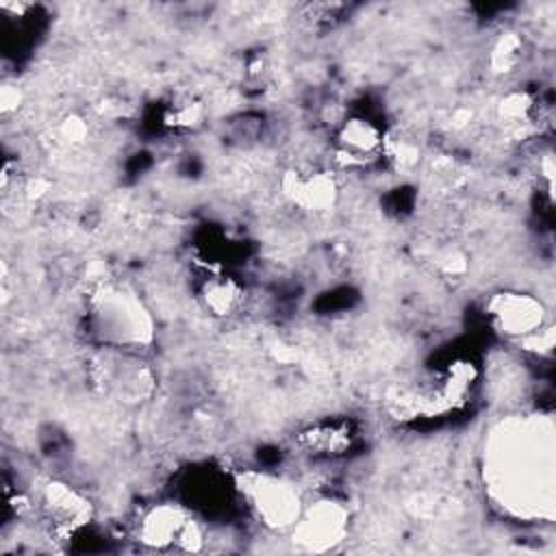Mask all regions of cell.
<instances>
[{
    "label": "cell",
    "mask_w": 556,
    "mask_h": 556,
    "mask_svg": "<svg viewBox=\"0 0 556 556\" xmlns=\"http://www.w3.org/2000/svg\"><path fill=\"white\" fill-rule=\"evenodd\" d=\"M89 319L96 337L117 352H139L154 337L152 317L139 295L128 287L106 285L91 298Z\"/></svg>",
    "instance_id": "cell-1"
},
{
    "label": "cell",
    "mask_w": 556,
    "mask_h": 556,
    "mask_svg": "<svg viewBox=\"0 0 556 556\" xmlns=\"http://www.w3.org/2000/svg\"><path fill=\"white\" fill-rule=\"evenodd\" d=\"M132 536L143 549L202 552L208 539L206 526L182 504L156 502L139 510Z\"/></svg>",
    "instance_id": "cell-2"
},
{
    "label": "cell",
    "mask_w": 556,
    "mask_h": 556,
    "mask_svg": "<svg viewBox=\"0 0 556 556\" xmlns=\"http://www.w3.org/2000/svg\"><path fill=\"white\" fill-rule=\"evenodd\" d=\"M254 513L271 530H291L302 515L304 502L293 482L269 471H243L235 484Z\"/></svg>",
    "instance_id": "cell-3"
},
{
    "label": "cell",
    "mask_w": 556,
    "mask_h": 556,
    "mask_svg": "<svg viewBox=\"0 0 556 556\" xmlns=\"http://www.w3.org/2000/svg\"><path fill=\"white\" fill-rule=\"evenodd\" d=\"M486 319L502 337L528 339L545 328V306L539 298L526 291H497L486 302Z\"/></svg>",
    "instance_id": "cell-4"
},
{
    "label": "cell",
    "mask_w": 556,
    "mask_h": 556,
    "mask_svg": "<svg viewBox=\"0 0 556 556\" xmlns=\"http://www.w3.org/2000/svg\"><path fill=\"white\" fill-rule=\"evenodd\" d=\"M348 519L350 515L343 502L332 497H319L308 506L304 504L302 515L291 528V534L293 541H298L304 549L326 552L345 539Z\"/></svg>",
    "instance_id": "cell-5"
},
{
    "label": "cell",
    "mask_w": 556,
    "mask_h": 556,
    "mask_svg": "<svg viewBox=\"0 0 556 556\" xmlns=\"http://www.w3.org/2000/svg\"><path fill=\"white\" fill-rule=\"evenodd\" d=\"M37 506L46 521L61 534H78L93 519L91 500L74 484L52 478L46 480L37 493Z\"/></svg>",
    "instance_id": "cell-6"
},
{
    "label": "cell",
    "mask_w": 556,
    "mask_h": 556,
    "mask_svg": "<svg viewBox=\"0 0 556 556\" xmlns=\"http://www.w3.org/2000/svg\"><path fill=\"white\" fill-rule=\"evenodd\" d=\"M384 152V132L367 115H348L334 130V154L345 167H365Z\"/></svg>",
    "instance_id": "cell-7"
},
{
    "label": "cell",
    "mask_w": 556,
    "mask_h": 556,
    "mask_svg": "<svg viewBox=\"0 0 556 556\" xmlns=\"http://www.w3.org/2000/svg\"><path fill=\"white\" fill-rule=\"evenodd\" d=\"M282 193L300 208L321 213L334 206L339 187L330 172L291 169L282 178Z\"/></svg>",
    "instance_id": "cell-8"
},
{
    "label": "cell",
    "mask_w": 556,
    "mask_h": 556,
    "mask_svg": "<svg viewBox=\"0 0 556 556\" xmlns=\"http://www.w3.org/2000/svg\"><path fill=\"white\" fill-rule=\"evenodd\" d=\"M198 298L211 315L230 317L243 306L245 289L235 276L215 271L202 280Z\"/></svg>",
    "instance_id": "cell-9"
},
{
    "label": "cell",
    "mask_w": 556,
    "mask_h": 556,
    "mask_svg": "<svg viewBox=\"0 0 556 556\" xmlns=\"http://www.w3.org/2000/svg\"><path fill=\"white\" fill-rule=\"evenodd\" d=\"M300 443L311 450V454L337 458L343 456L352 443H354V430L350 421L343 419H326L319 424H313L300 434Z\"/></svg>",
    "instance_id": "cell-10"
},
{
    "label": "cell",
    "mask_w": 556,
    "mask_h": 556,
    "mask_svg": "<svg viewBox=\"0 0 556 556\" xmlns=\"http://www.w3.org/2000/svg\"><path fill=\"white\" fill-rule=\"evenodd\" d=\"M536 115V100L523 89H513L504 93L497 102V117L510 130L528 128Z\"/></svg>",
    "instance_id": "cell-11"
},
{
    "label": "cell",
    "mask_w": 556,
    "mask_h": 556,
    "mask_svg": "<svg viewBox=\"0 0 556 556\" xmlns=\"http://www.w3.org/2000/svg\"><path fill=\"white\" fill-rule=\"evenodd\" d=\"M382 156L393 163L395 169L408 172L419 165L421 161V148L413 137L406 135H384V152Z\"/></svg>",
    "instance_id": "cell-12"
},
{
    "label": "cell",
    "mask_w": 556,
    "mask_h": 556,
    "mask_svg": "<svg viewBox=\"0 0 556 556\" xmlns=\"http://www.w3.org/2000/svg\"><path fill=\"white\" fill-rule=\"evenodd\" d=\"M523 41L517 33H504L491 48L489 63L495 72H510L521 61Z\"/></svg>",
    "instance_id": "cell-13"
},
{
    "label": "cell",
    "mask_w": 556,
    "mask_h": 556,
    "mask_svg": "<svg viewBox=\"0 0 556 556\" xmlns=\"http://www.w3.org/2000/svg\"><path fill=\"white\" fill-rule=\"evenodd\" d=\"M204 117V106L195 98H180L174 100L165 111V124L172 128H195Z\"/></svg>",
    "instance_id": "cell-14"
},
{
    "label": "cell",
    "mask_w": 556,
    "mask_h": 556,
    "mask_svg": "<svg viewBox=\"0 0 556 556\" xmlns=\"http://www.w3.org/2000/svg\"><path fill=\"white\" fill-rule=\"evenodd\" d=\"M17 100H20L17 87H13V85H4V87H2V111H4V113H9V111L17 109Z\"/></svg>",
    "instance_id": "cell-15"
}]
</instances>
